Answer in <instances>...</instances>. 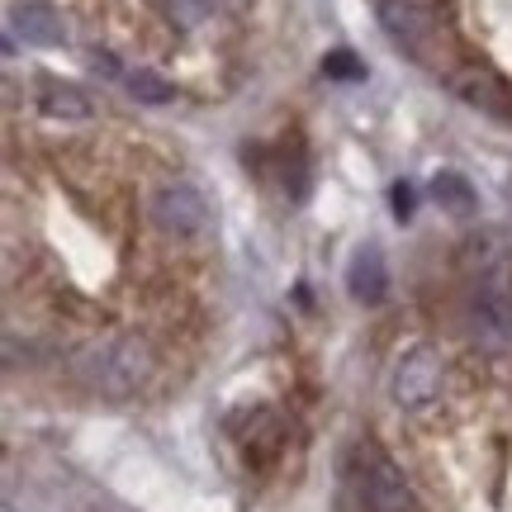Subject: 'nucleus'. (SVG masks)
I'll return each mask as SVG.
<instances>
[{
  "label": "nucleus",
  "mask_w": 512,
  "mask_h": 512,
  "mask_svg": "<svg viewBox=\"0 0 512 512\" xmlns=\"http://www.w3.org/2000/svg\"><path fill=\"white\" fill-rule=\"evenodd\" d=\"M76 380L105 394V399H128L138 394L147 380H152V351H147L143 337L133 332H110V337H95L76 351Z\"/></svg>",
  "instance_id": "f257e3e1"
},
{
  "label": "nucleus",
  "mask_w": 512,
  "mask_h": 512,
  "mask_svg": "<svg viewBox=\"0 0 512 512\" xmlns=\"http://www.w3.org/2000/svg\"><path fill=\"white\" fill-rule=\"evenodd\" d=\"M465 318H470V337L489 356H508L512 351V275L508 266H489L475 275L470 299H465Z\"/></svg>",
  "instance_id": "f03ea898"
},
{
  "label": "nucleus",
  "mask_w": 512,
  "mask_h": 512,
  "mask_svg": "<svg viewBox=\"0 0 512 512\" xmlns=\"http://www.w3.org/2000/svg\"><path fill=\"white\" fill-rule=\"evenodd\" d=\"M441 384H446V366H441V356L427 342L418 347H408L394 356V366H389V380H384V394L389 403L408 413V418H422L432 403L441 399Z\"/></svg>",
  "instance_id": "7ed1b4c3"
},
{
  "label": "nucleus",
  "mask_w": 512,
  "mask_h": 512,
  "mask_svg": "<svg viewBox=\"0 0 512 512\" xmlns=\"http://www.w3.org/2000/svg\"><path fill=\"white\" fill-rule=\"evenodd\" d=\"M147 214H152V223H157L162 233H171V238H204L209 223H214V209L204 200V190L190 181H162L152 190Z\"/></svg>",
  "instance_id": "20e7f679"
},
{
  "label": "nucleus",
  "mask_w": 512,
  "mask_h": 512,
  "mask_svg": "<svg viewBox=\"0 0 512 512\" xmlns=\"http://www.w3.org/2000/svg\"><path fill=\"white\" fill-rule=\"evenodd\" d=\"M356 494H361V503L370 512H418L403 470L384 451H375V446L356 451Z\"/></svg>",
  "instance_id": "39448f33"
},
{
  "label": "nucleus",
  "mask_w": 512,
  "mask_h": 512,
  "mask_svg": "<svg viewBox=\"0 0 512 512\" xmlns=\"http://www.w3.org/2000/svg\"><path fill=\"white\" fill-rule=\"evenodd\" d=\"M380 29L384 38L403 48V53H422L427 38H432V10L422 0H380Z\"/></svg>",
  "instance_id": "423d86ee"
},
{
  "label": "nucleus",
  "mask_w": 512,
  "mask_h": 512,
  "mask_svg": "<svg viewBox=\"0 0 512 512\" xmlns=\"http://www.w3.org/2000/svg\"><path fill=\"white\" fill-rule=\"evenodd\" d=\"M10 38H24L29 48H62L67 43V29H62V15L43 0H19L10 5Z\"/></svg>",
  "instance_id": "0eeeda50"
},
{
  "label": "nucleus",
  "mask_w": 512,
  "mask_h": 512,
  "mask_svg": "<svg viewBox=\"0 0 512 512\" xmlns=\"http://www.w3.org/2000/svg\"><path fill=\"white\" fill-rule=\"evenodd\" d=\"M347 294L356 304H384L389 294V266H384L380 247H356L347 261Z\"/></svg>",
  "instance_id": "6e6552de"
},
{
  "label": "nucleus",
  "mask_w": 512,
  "mask_h": 512,
  "mask_svg": "<svg viewBox=\"0 0 512 512\" xmlns=\"http://www.w3.org/2000/svg\"><path fill=\"white\" fill-rule=\"evenodd\" d=\"M451 86H456V95L465 100V105H470V110H484V114H494V119H508V114H512L508 86H503L494 72H484V67H470V72H460Z\"/></svg>",
  "instance_id": "1a4fd4ad"
},
{
  "label": "nucleus",
  "mask_w": 512,
  "mask_h": 512,
  "mask_svg": "<svg viewBox=\"0 0 512 512\" xmlns=\"http://www.w3.org/2000/svg\"><path fill=\"white\" fill-rule=\"evenodd\" d=\"M34 105H38V114H48V119H67V124H86V119L95 114L91 95L81 91V86H72V81H38Z\"/></svg>",
  "instance_id": "9d476101"
},
{
  "label": "nucleus",
  "mask_w": 512,
  "mask_h": 512,
  "mask_svg": "<svg viewBox=\"0 0 512 512\" xmlns=\"http://www.w3.org/2000/svg\"><path fill=\"white\" fill-rule=\"evenodd\" d=\"M427 195H432V204H437L441 214H451V219H475L479 214L475 185L465 181L460 171H437L432 185H427Z\"/></svg>",
  "instance_id": "9b49d317"
},
{
  "label": "nucleus",
  "mask_w": 512,
  "mask_h": 512,
  "mask_svg": "<svg viewBox=\"0 0 512 512\" xmlns=\"http://www.w3.org/2000/svg\"><path fill=\"white\" fill-rule=\"evenodd\" d=\"M124 86H128V95H133L138 105H152V110H166V105L176 100V86H171L162 72H152V67H138V72H128Z\"/></svg>",
  "instance_id": "f8f14e48"
},
{
  "label": "nucleus",
  "mask_w": 512,
  "mask_h": 512,
  "mask_svg": "<svg viewBox=\"0 0 512 512\" xmlns=\"http://www.w3.org/2000/svg\"><path fill=\"white\" fill-rule=\"evenodd\" d=\"M209 15H214V0H166V19L176 29H200Z\"/></svg>",
  "instance_id": "ddd939ff"
},
{
  "label": "nucleus",
  "mask_w": 512,
  "mask_h": 512,
  "mask_svg": "<svg viewBox=\"0 0 512 512\" xmlns=\"http://www.w3.org/2000/svg\"><path fill=\"white\" fill-rule=\"evenodd\" d=\"M323 72H328L332 81H366V67H361V57L347 53V48H337V53L323 57Z\"/></svg>",
  "instance_id": "4468645a"
},
{
  "label": "nucleus",
  "mask_w": 512,
  "mask_h": 512,
  "mask_svg": "<svg viewBox=\"0 0 512 512\" xmlns=\"http://www.w3.org/2000/svg\"><path fill=\"white\" fill-rule=\"evenodd\" d=\"M389 204H394V214H399V219H413V204H418V195H413V185L399 181L394 190H389Z\"/></svg>",
  "instance_id": "2eb2a0df"
},
{
  "label": "nucleus",
  "mask_w": 512,
  "mask_h": 512,
  "mask_svg": "<svg viewBox=\"0 0 512 512\" xmlns=\"http://www.w3.org/2000/svg\"><path fill=\"white\" fill-rule=\"evenodd\" d=\"M91 62H95V72H105L110 81H124V76H128V72H119V57H114V53H100V48H95Z\"/></svg>",
  "instance_id": "dca6fc26"
}]
</instances>
